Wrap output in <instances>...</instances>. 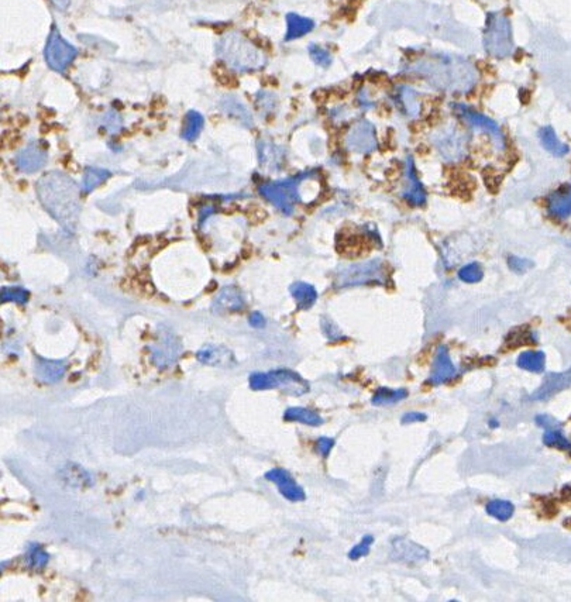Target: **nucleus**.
Listing matches in <instances>:
<instances>
[{
    "mask_svg": "<svg viewBox=\"0 0 571 602\" xmlns=\"http://www.w3.org/2000/svg\"><path fill=\"white\" fill-rule=\"evenodd\" d=\"M30 299V292L21 287H3L2 288V304L16 302L25 305Z\"/></svg>",
    "mask_w": 571,
    "mask_h": 602,
    "instance_id": "e433bc0d",
    "label": "nucleus"
},
{
    "mask_svg": "<svg viewBox=\"0 0 571 602\" xmlns=\"http://www.w3.org/2000/svg\"><path fill=\"white\" fill-rule=\"evenodd\" d=\"M426 419H428V416H426L425 413H420V412H409V413H405V415L402 416L401 424H402V425H411V424H417V422H425Z\"/></svg>",
    "mask_w": 571,
    "mask_h": 602,
    "instance_id": "49530a36",
    "label": "nucleus"
},
{
    "mask_svg": "<svg viewBox=\"0 0 571 602\" xmlns=\"http://www.w3.org/2000/svg\"><path fill=\"white\" fill-rule=\"evenodd\" d=\"M250 388L253 391H265V389H274L281 388L288 391L289 394L299 397L304 395L309 391L308 382L296 374L295 371L289 370H276L269 373H253L249 378Z\"/></svg>",
    "mask_w": 571,
    "mask_h": 602,
    "instance_id": "423d86ee",
    "label": "nucleus"
},
{
    "mask_svg": "<svg viewBox=\"0 0 571 602\" xmlns=\"http://www.w3.org/2000/svg\"><path fill=\"white\" fill-rule=\"evenodd\" d=\"M203 125H205V118L199 112H195V110L188 112V114L185 117V125H184L181 137L187 141H195L199 137V134L203 129Z\"/></svg>",
    "mask_w": 571,
    "mask_h": 602,
    "instance_id": "473e14b6",
    "label": "nucleus"
},
{
    "mask_svg": "<svg viewBox=\"0 0 571 602\" xmlns=\"http://www.w3.org/2000/svg\"><path fill=\"white\" fill-rule=\"evenodd\" d=\"M76 54V48L72 47L67 40H64L61 34H59L58 28L54 25L51 28V34L48 37L44 51L48 67L56 72H64L74 61Z\"/></svg>",
    "mask_w": 571,
    "mask_h": 602,
    "instance_id": "1a4fd4ad",
    "label": "nucleus"
},
{
    "mask_svg": "<svg viewBox=\"0 0 571 602\" xmlns=\"http://www.w3.org/2000/svg\"><path fill=\"white\" fill-rule=\"evenodd\" d=\"M346 145L354 153L367 154L377 147L375 129L368 120H360L349 132L346 137Z\"/></svg>",
    "mask_w": 571,
    "mask_h": 602,
    "instance_id": "9b49d317",
    "label": "nucleus"
},
{
    "mask_svg": "<svg viewBox=\"0 0 571 602\" xmlns=\"http://www.w3.org/2000/svg\"><path fill=\"white\" fill-rule=\"evenodd\" d=\"M109 176H110V172L107 169L96 168V167H87L85 169L83 178H82V191L86 194H91L99 185H102Z\"/></svg>",
    "mask_w": 571,
    "mask_h": 602,
    "instance_id": "c756f323",
    "label": "nucleus"
},
{
    "mask_svg": "<svg viewBox=\"0 0 571 602\" xmlns=\"http://www.w3.org/2000/svg\"><path fill=\"white\" fill-rule=\"evenodd\" d=\"M456 109H457V112L460 113V116H461L463 118H466V122H467L471 127H474V129H479V130H483V132L488 133V134L491 136L494 144H495L498 148H503V134H502L501 129L498 127V125L494 122V120L488 118V117L484 116V114L475 113L474 110H471V109H468V107H466V106H463V105L456 106Z\"/></svg>",
    "mask_w": 571,
    "mask_h": 602,
    "instance_id": "4468645a",
    "label": "nucleus"
},
{
    "mask_svg": "<svg viewBox=\"0 0 571 602\" xmlns=\"http://www.w3.org/2000/svg\"><path fill=\"white\" fill-rule=\"evenodd\" d=\"M391 557L404 563H422L429 560V552L415 541L398 537L393 541V553Z\"/></svg>",
    "mask_w": 571,
    "mask_h": 602,
    "instance_id": "f3484780",
    "label": "nucleus"
},
{
    "mask_svg": "<svg viewBox=\"0 0 571 602\" xmlns=\"http://www.w3.org/2000/svg\"><path fill=\"white\" fill-rule=\"evenodd\" d=\"M322 330L323 333L330 339V340H339V339H344V336L342 335L340 330L336 327V324L332 320L323 319L322 320Z\"/></svg>",
    "mask_w": 571,
    "mask_h": 602,
    "instance_id": "37998d69",
    "label": "nucleus"
},
{
    "mask_svg": "<svg viewBox=\"0 0 571 602\" xmlns=\"http://www.w3.org/2000/svg\"><path fill=\"white\" fill-rule=\"evenodd\" d=\"M220 109L229 117H231L234 120H238V122L242 123L243 126H247V127L253 126L251 113L247 110V107L242 102L237 101L236 98H231V96L225 98L222 101V103H220Z\"/></svg>",
    "mask_w": 571,
    "mask_h": 602,
    "instance_id": "a878e982",
    "label": "nucleus"
},
{
    "mask_svg": "<svg viewBox=\"0 0 571 602\" xmlns=\"http://www.w3.org/2000/svg\"><path fill=\"white\" fill-rule=\"evenodd\" d=\"M50 561V554L39 545L30 543L25 552V564L30 568H44Z\"/></svg>",
    "mask_w": 571,
    "mask_h": 602,
    "instance_id": "f704fd0d",
    "label": "nucleus"
},
{
    "mask_svg": "<svg viewBox=\"0 0 571 602\" xmlns=\"http://www.w3.org/2000/svg\"><path fill=\"white\" fill-rule=\"evenodd\" d=\"M508 265H509L510 269L514 271V273L525 274L528 269L532 268L533 264H532V261H529L526 258H522V257H518V256H510L508 258Z\"/></svg>",
    "mask_w": 571,
    "mask_h": 602,
    "instance_id": "79ce46f5",
    "label": "nucleus"
},
{
    "mask_svg": "<svg viewBox=\"0 0 571 602\" xmlns=\"http://www.w3.org/2000/svg\"><path fill=\"white\" fill-rule=\"evenodd\" d=\"M59 475L63 477V479L65 481V484H68L70 487L74 488H79V487H91L94 486V477L91 473H87L83 467H81L79 464L75 463H68Z\"/></svg>",
    "mask_w": 571,
    "mask_h": 602,
    "instance_id": "412c9836",
    "label": "nucleus"
},
{
    "mask_svg": "<svg viewBox=\"0 0 571 602\" xmlns=\"http://www.w3.org/2000/svg\"><path fill=\"white\" fill-rule=\"evenodd\" d=\"M373 543H374V537H373L371 534H366V536L362 539V541H360L358 545H355V546L350 550V553H349V559L353 560V561H357V560H360V559L366 557V556L370 553Z\"/></svg>",
    "mask_w": 571,
    "mask_h": 602,
    "instance_id": "a19ab883",
    "label": "nucleus"
},
{
    "mask_svg": "<svg viewBox=\"0 0 571 602\" xmlns=\"http://www.w3.org/2000/svg\"><path fill=\"white\" fill-rule=\"evenodd\" d=\"M404 196L415 206L424 205L426 200L425 189H424L422 184L419 183V179L415 174V168H413V164L411 160L408 163V187H406V191L404 192Z\"/></svg>",
    "mask_w": 571,
    "mask_h": 602,
    "instance_id": "cd10ccee",
    "label": "nucleus"
},
{
    "mask_svg": "<svg viewBox=\"0 0 571 602\" xmlns=\"http://www.w3.org/2000/svg\"><path fill=\"white\" fill-rule=\"evenodd\" d=\"M456 375H457V370L453 364L452 358H450V355H448L447 349L444 346H440L437 350V354H436L432 374L429 377V384L440 385L443 382L453 380Z\"/></svg>",
    "mask_w": 571,
    "mask_h": 602,
    "instance_id": "aec40b11",
    "label": "nucleus"
},
{
    "mask_svg": "<svg viewBox=\"0 0 571 602\" xmlns=\"http://www.w3.org/2000/svg\"><path fill=\"white\" fill-rule=\"evenodd\" d=\"M315 28V21L312 19L299 16L296 13L287 14V34L285 41H292L311 33Z\"/></svg>",
    "mask_w": 571,
    "mask_h": 602,
    "instance_id": "4be33fe9",
    "label": "nucleus"
},
{
    "mask_svg": "<svg viewBox=\"0 0 571 602\" xmlns=\"http://www.w3.org/2000/svg\"><path fill=\"white\" fill-rule=\"evenodd\" d=\"M549 212L559 220L571 215V187L559 189L549 198Z\"/></svg>",
    "mask_w": 571,
    "mask_h": 602,
    "instance_id": "5701e85b",
    "label": "nucleus"
},
{
    "mask_svg": "<svg viewBox=\"0 0 571 602\" xmlns=\"http://www.w3.org/2000/svg\"><path fill=\"white\" fill-rule=\"evenodd\" d=\"M335 444H336L335 439L320 437L316 443V451L322 457H327L330 455V451H332V448L335 447Z\"/></svg>",
    "mask_w": 571,
    "mask_h": 602,
    "instance_id": "a18cd8bd",
    "label": "nucleus"
},
{
    "mask_svg": "<svg viewBox=\"0 0 571 602\" xmlns=\"http://www.w3.org/2000/svg\"><path fill=\"white\" fill-rule=\"evenodd\" d=\"M309 55L313 59V63L322 68H327L333 63V58L330 55V52L318 44L309 45Z\"/></svg>",
    "mask_w": 571,
    "mask_h": 602,
    "instance_id": "ea45409f",
    "label": "nucleus"
},
{
    "mask_svg": "<svg viewBox=\"0 0 571 602\" xmlns=\"http://www.w3.org/2000/svg\"><path fill=\"white\" fill-rule=\"evenodd\" d=\"M517 364L529 373H542L546 366V355L543 351H525L518 357Z\"/></svg>",
    "mask_w": 571,
    "mask_h": 602,
    "instance_id": "c85d7f7f",
    "label": "nucleus"
},
{
    "mask_svg": "<svg viewBox=\"0 0 571 602\" xmlns=\"http://www.w3.org/2000/svg\"><path fill=\"white\" fill-rule=\"evenodd\" d=\"M484 47L491 56L506 58L514 51L512 25L509 19L499 12L490 13L484 33Z\"/></svg>",
    "mask_w": 571,
    "mask_h": 602,
    "instance_id": "20e7f679",
    "label": "nucleus"
},
{
    "mask_svg": "<svg viewBox=\"0 0 571 602\" xmlns=\"http://www.w3.org/2000/svg\"><path fill=\"white\" fill-rule=\"evenodd\" d=\"M543 443L548 447H554L561 451H567L571 455V442L563 435L561 429H548L543 435Z\"/></svg>",
    "mask_w": 571,
    "mask_h": 602,
    "instance_id": "c9c22d12",
    "label": "nucleus"
},
{
    "mask_svg": "<svg viewBox=\"0 0 571 602\" xmlns=\"http://www.w3.org/2000/svg\"><path fill=\"white\" fill-rule=\"evenodd\" d=\"M216 52L225 64L234 71L249 72L265 65V55L243 34L230 32L225 34L218 45Z\"/></svg>",
    "mask_w": 571,
    "mask_h": 602,
    "instance_id": "7ed1b4c3",
    "label": "nucleus"
},
{
    "mask_svg": "<svg viewBox=\"0 0 571 602\" xmlns=\"http://www.w3.org/2000/svg\"><path fill=\"white\" fill-rule=\"evenodd\" d=\"M37 195L47 212L70 233H74L81 215L79 188L68 175L54 171L37 183Z\"/></svg>",
    "mask_w": 571,
    "mask_h": 602,
    "instance_id": "f257e3e1",
    "label": "nucleus"
},
{
    "mask_svg": "<svg viewBox=\"0 0 571 602\" xmlns=\"http://www.w3.org/2000/svg\"><path fill=\"white\" fill-rule=\"evenodd\" d=\"M264 477H265V479L274 483L278 487L282 497L287 498L288 501L299 502V501L307 499V494H305L304 488L296 484V481L292 478V475L287 470L273 468V470L267 471Z\"/></svg>",
    "mask_w": 571,
    "mask_h": 602,
    "instance_id": "ddd939ff",
    "label": "nucleus"
},
{
    "mask_svg": "<svg viewBox=\"0 0 571 602\" xmlns=\"http://www.w3.org/2000/svg\"><path fill=\"white\" fill-rule=\"evenodd\" d=\"M183 354V344L171 330L160 329L156 343L152 346V360L157 369L167 370L178 363Z\"/></svg>",
    "mask_w": 571,
    "mask_h": 602,
    "instance_id": "6e6552de",
    "label": "nucleus"
},
{
    "mask_svg": "<svg viewBox=\"0 0 571 602\" xmlns=\"http://www.w3.org/2000/svg\"><path fill=\"white\" fill-rule=\"evenodd\" d=\"M51 3L59 10H67L71 5V0H51Z\"/></svg>",
    "mask_w": 571,
    "mask_h": 602,
    "instance_id": "09e8293b",
    "label": "nucleus"
},
{
    "mask_svg": "<svg viewBox=\"0 0 571 602\" xmlns=\"http://www.w3.org/2000/svg\"><path fill=\"white\" fill-rule=\"evenodd\" d=\"M435 87L448 92H467L477 82V71L467 59L457 55L433 54L419 58L411 68Z\"/></svg>",
    "mask_w": 571,
    "mask_h": 602,
    "instance_id": "f03ea898",
    "label": "nucleus"
},
{
    "mask_svg": "<svg viewBox=\"0 0 571 602\" xmlns=\"http://www.w3.org/2000/svg\"><path fill=\"white\" fill-rule=\"evenodd\" d=\"M433 141L439 153L448 161H457L466 154L467 136L455 126L437 132Z\"/></svg>",
    "mask_w": 571,
    "mask_h": 602,
    "instance_id": "9d476101",
    "label": "nucleus"
},
{
    "mask_svg": "<svg viewBox=\"0 0 571 602\" xmlns=\"http://www.w3.org/2000/svg\"><path fill=\"white\" fill-rule=\"evenodd\" d=\"M309 174L296 175L284 180H278V183H267L260 185L258 192L260 195L273 203L277 209H280L285 215H292L295 203L300 199L299 195V187L304 183L305 179L311 178Z\"/></svg>",
    "mask_w": 571,
    "mask_h": 602,
    "instance_id": "39448f33",
    "label": "nucleus"
},
{
    "mask_svg": "<svg viewBox=\"0 0 571 602\" xmlns=\"http://www.w3.org/2000/svg\"><path fill=\"white\" fill-rule=\"evenodd\" d=\"M284 419L287 422H298L312 428H318L323 425V417H320L319 413H316L312 409L300 408V406H293L287 409L284 413Z\"/></svg>",
    "mask_w": 571,
    "mask_h": 602,
    "instance_id": "393cba45",
    "label": "nucleus"
},
{
    "mask_svg": "<svg viewBox=\"0 0 571 602\" xmlns=\"http://www.w3.org/2000/svg\"><path fill=\"white\" fill-rule=\"evenodd\" d=\"M67 367L64 360H47L39 355L34 358V374L39 381L45 384L58 382L64 377Z\"/></svg>",
    "mask_w": 571,
    "mask_h": 602,
    "instance_id": "a211bd4d",
    "label": "nucleus"
},
{
    "mask_svg": "<svg viewBox=\"0 0 571 602\" xmlns=\"http://www.w3.org/2000/svg\"><path fill=\"white\" fill-rule=\"evenodd\" d=\"M399 98H401V102H402V106H404L405 112L411 117H416L419 114L420 105H419V101H417V94L415 92V90L411 89V87L404 86V87H401Z\"/></svg>",
    "mask_w": 571,
    "mask_h": 602,
    "instance_id": "4c0bfd02",
    "label": "nucleus"
},
{
    "mask_svg": "<svg viewBox=\"0 0 571 602\" xmlns=\"http://www.w3.org/2000/svg\"><path fill=\"white\" fill-rule=\"evenodd\" d=\"M249 323H250L251 327L262 329V327L265 326L267 320H265V318H264V315H262L261 312H253V313L250 315V318H249Z\"/></svg>",
    "mask_w": 571,
    "mask_h": 602,
    "instance_id": "de8ad7c7",
    "label": "nucleus"
},
{
    "mask_svg": "<svg viewBox=\"0 0 571 602\" xmlns=\"http://www.w3.org/2000/svg\"><path fill=\"white\" fill-rule=\"evenodd\" d=\"M490 426H491V428H498V426H499V424H498V420H495V419L490 420Z\"/></svg>",
    "mask_w": 571,
    "mask_h": 602,
    "instance_id": "8fccbe9b",
    "label": "nucleus"
},
{
    "mask_svg": "<svg viewBox=\"0 0 571 602\" xmlns=\"http://www.w3.org/2000/svg\"><path fill=\"white\" fill-rule=\"evenodd\" d=\"M48 160L45 147L40 141H33L20 149L16 156V165L21 172L34 174L40 171Z\"/></svg>",
    "mask_w": 571,
    "mask_h": 602,
    "instance_id": "f8f14e48",
    "label": "nucleus"
},
{
    "mask_svg": "<svg viewBox=\"0 0 571 602\" xmlns=\"http://www.w3.org/2000/svg\"><path fill=\"white\" fill-rule=\"evenodd\" d=\"M483 277H484L483 268H481V265L478 262L467 264V265L461 267L459 271V278L467 284H477L483 280Z\"/></svg>",
    "mask_w": 571,
    "mask_h": 602,
    "instance_id": "58836bf2",
    "label": "nucleus"
},
{
    "mask_svg": "<svg viewBox=\"0 0 571 602\" xmlns=\"http://www.w3.org/2000/svg\"><path fill=\"white\" fill-rule=\"evenodd\" d=\"M258 157L262 167L278 168L282 154L280 153V148L277 145L267 141H261L258 143Z\"/></svg>",
    "mask_w": 571,
    "mask_h": 602,
    "instance_id": "72a5a7b5",
    "label": "nucleus"
},
{
    "mask_svg": "<svg viewBox=\"0 0 571 602\" xmlns=\"http://www.w3.org/2000/svg\"><path fill=\"white\" fill-rule=\"evenodd\" d=\"M408 398V391L406 389H391V388H380L375 395L373 397L371 402L374 406H384V405H394L401 402L402 399Z\"/></svg>",
    "mask_w": 571,
    "mask_h": 602,
    "instance_id": "7c9ffc66",
    "label": "nucleus"
},
{
    "mask_svg": "<svg viewBox=\"0 0 571 602\" xmlns=\"http://www.w3.org/2000/svg\"><path fill=\"white\" fill-rule=\"evenodd\" d=\"M289 292L296 300V305L299 311H308L311 309L318 300V292L313 285L308 282H293L289 287Z\"/></svg>",
    "mask_w": 571,
    "mask_h": 602,
    "instance_id": "b1692460",
    "label": "nucleus"
},
{
    "mask_svg": "<svg viewBox=\"0 0 571 602\" xmlns=\"http://www.w3.org/2000/svg\"><path fill=\"white\" fill-rule=\"evenodd\" d=\"M246 307L245 296L237 287L229 285L219 291L212 304V312L215 315H225L230 312H238Z\"/></svg>",
    "mask_w": 571,
    "mask_h": 602,
    "instance_id": "2eb2a0df",
    "label": "nucleus"
},
{
    "mask_svg": "<svg viewBox=\"0 0 571 602\" xmlns=\"http://www.w3.org/2000/svg\"><path fill=\"white\" fill-rule=\"evenodd\" d=\"M196 358L199 363L212 367H231L234 364L233 353L227 347L216 344L203 346L198 351Z\"/></svg>",
    "mask_w": 571,
    "mask_h": 602,
    "instance_id": "6ab92c4d",
    "label": "nucleus"
},
{
    "mask_svg": "<svg viewBox=\"0 0 571 602\" xmlns=\"http://www.w3.org/2000/svg\"><path fill=\"white\" fill-rule=\"evenodd\" d=\"M386 282L385 267L380 260L360 262L344 268L336 277L338 288H350L358 285H384Z\"/></svg>",
    "mask_w": 571,
    "mask_h": 602,
    "instance_id": "0eeeda50",
    "label": "nucleus"
},
{
    "mask_svg": "<svg viewBox=\"0 0 571 602\" xmlns=\"http://www.w3.org/2000/svg\"><path fill=\"white\" fill-rule=\"evenodd\" d=\"M487 514L499 522H506L514 517L515 506L505 499H492L486 506Z\"/></svg>",
    "mask_w": 571,
    "mask_h": 602,
    "instance_id": "2f4dec72",
    "label": "nucleus"
},
{
    "mask_svg": "<svg viewBox=\"0 0 571 602\" xmlns=\"http://www.w3.org/2000/svg\"><path fill=\"white\" fill-rule=\"evenodd\" d=\"M539 138H540V143H542V145L545 147L546 152H549L550 154H553L556 157H563V156L568 154V152H570V147L559 140L556 132L550 126L542 127L539 130Z\"/></svg>",
    "mask_w": 571,
    "mask_h": 602,
    "instance_id": "bb28decb",
    "label": "nucleus"
},
{
    "mask_svg": "<svg viewBox=\"0 0 571 602\" xmlns=\"http://www.w3.org/2000/svg\"><path fill=\"white\" fill-rule=\"evenodd\" d=\"M570 385H571V369L564 373H550L546 375L542 385H540L530 395V399L546 401L554 397L556 394L561 393V391H564Z\"/></svg>",
    "mask_w": 571,
    "mask_h": 602,
    "instance_id": "dca6fc26",
    "label": "nucleus"
},
{
    "mask_svg": "<svg viewBox=\"0 0 571 602\" xmlns=\"http://www.w3.org/2000/svg\"><path fill=\"white\" fill-rule=\"evenodd\" d=\"M534 422H536L537 426L543 428V429H546V430H548V429H557V428H561V424L559 422V420H556L554 417L548 416V415H539V416H536Z\"/></svg>",
    "mask_w": 571,
    "mask_h": 602,
    "instance_id": "c03bdc74",
    "label": "nucleus"
}]
</instances>
